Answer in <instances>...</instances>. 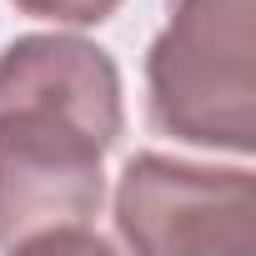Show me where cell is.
<instances>
[{"label": "cell", "mask_w": 256, "mask_h": 256, "mask_svg": "<svg viewBox=\"0 0 256 256\" xmlns=\"http://www.w3.org/2000/svg\"><path fill=\"white\" fill-rule=\"evenodd\" d=\"M146 56L151 126L246 156L256 146V0H166Z\"/></svg>", "instance_id": "1"}, {"label": "cell", "mask_w": 256, "mask_h": 256, "mask_svg": "<svg viewBox=\"0 0 256 256\" xmlns=\"http://www.w3.org/2000/svg\"><path fill=\"white\" fill-rule=\"evenodd\" d=\"M106 141L46 106H0V246L106 251L90 231L106 201Z\"/></svg>", "instance_id": "2"}, {"label": "cell", "mask_w": 256, "mask_h": 256, "mask_svg": "<svg viewBox=\"0 0 256 256\" xmlns=\"http://www.w3.org/2000/svg\"><path fill=\"white\" fill-rule=\"evenodd\" d=\"M116 226L146 256L246 251L256 241V186L246 171L136 156L116 186Z\"/></svg>", "instance_id": "3"}, {"label": "cell", "mask_w": 256, "mask_h": 256, "mask_svg": "<svg viewBox=\"0 0 256 256\" xmlns=\"http://www.w3.org/2000/svg\"><path fill=\"white\" fill-rule=\"evenodd\" d=\"M0 106H46L106 146L120 141L126 106H120V70L116 60L80 40V36H20L0 50Z\"/></svg>", "instance_id": "4"}, {"label": "cell", "mask_w": 256, "mask_h": 256, "mask_svg": "<svg viewBox=\"0 0 256 256\" xmlns=\"http://www.w3.org/2000/svg\"><path fill=\"white\" fill-rule=\"evenodd\" d=\"M20 16L56 20V26H100L120 10V0H10Z\"/></svg>", "instance_id": "5"}]
</instances>
